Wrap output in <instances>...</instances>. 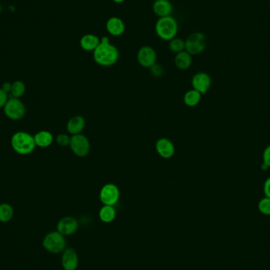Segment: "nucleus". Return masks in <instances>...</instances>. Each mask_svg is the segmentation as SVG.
<instances>
[{"mask_svg":"<svg viewBox=\"0 0 270 270\" xmlns=\"http://www.w3.org/2000/svg\"><path fill=\"white\" fill-rule=\"evenodd\" d=\"M92 52L94 61L102 67H111L119 60V50L115 45L111 43L108 37H103L100 39V45Z\"/></svg>","mask_w":270,"mask_h":270,"instance_id":"nucleus-1","label":"nucleus"},{"mask_svg":"<svg viewBox=\"0 0 270 270\" xmlns=\"http://www.w3.org/2000/svg\"><path fill=\"white\" fill-rule=\"evenodd\" d=\"M11 147L15 153L19 155H29L35 150L34 137L25 131H18L11 137Z\"/></svg>","mask_w":270,"mask_h":270,"instance_id":"nucleus-2","label":"nucleus"},{"mask_svg":"<svg viewBox=\"0 0 270 270\" xmlns=\"http://www.w3.org/2000/svg\"><path fill=\"white\" fill-rule=\"evenodd\" d=\"M179 25L172 16L159 18L155 24L156 34L160 39L170 41L178 34Z\"/></svg>","mask_w":270,"mask_h":270,"instance_id":"nucleus-3","label":"nucleus"},{"mask_svg":"<svg viewBox=\"0 0 270 270\" xmlns=\"http://www.w3.org/2000/svg\"><path fill=\"white\" fill-rule=\"evenodd\" d=\"M42 244L45 250L51 254H60L65 250L67 241L64 235L58 231H53L45 235Z\"/></svg>","mask_w":270,"mask_h":270,"instance_id":"nucleus-4","label":"nucleus"},{"mask_svg":"<svg viewBox=\"0 0 270 270\" xmlns=\"http://www.w3.org/2000/svg\"><path fill=\"white\" fill-rule=\"evenodd\" d=\"M207 39L205 34L201 32H195L187 37L185 41V51L191 55H199L205 51Z\"/></svg>","mask_w":270,"mask_h":270,"instance_id":"nucleus-5","label":"nucleus"},{"mask_svg":"<svg viewBox=\"0 0 270 270\" xmlns=\"http://www.w3.org/2000/svg\"><path fill=\"white\" fill-rule=\"evenodd\" d=\"M3 112L11 120H20L25 116L26 109L20 99L11 97L3 107Z\"/></svg>","mask_w":270,"mask_h":270,"instance_id":"nucleus-6","label":"nucleus"},{"mask_svg":"<svg viewBox=\"0 0 270 270\" xmlns=\"http://www.w3.org/2000/svg\"><path fill=\"white\" fill-rule=\"evenodd\" d=\"M70 150L79 158H84L90 154V142L86 135H72L70 142Z\"/></svg>","mask_w":270,"mask_h":270,"instance_id":"nucleus-7","label":"nucleus"},{"mask_svg":"<svg viewBox=\"0 0 270 270\" xmlns=\"http://www.w3.org/2000/svg\"><path fill=\"white\" fill-rule=\"evenodd\" d=\"M120 192L119 189L114 183H107L100 191V199L105 205H116L119 202Z\"/></svg>","mask_w":270,"mask_h":270,"instance_id":"nucleus-8","label":"nucleus"},{"mask_svg":"<svg viewBox=\"0 0 270 270\" xmlns=\"http://www.w3.org/2000/svg\"><path fill=\"white\" fill-rule=\"evenodd\" d=\"M158 55L154 47L150 46L141 47L137 54V60L138 64L145 68H150L157 63Z\"/></svg>","mask_w":270,"mask_h":270,"instance_id":"nucleus-9","label":"nucleus"},{"mask_svg":"<svg viewBox=\"0 0 270 270\" xmlns=\"http://www.w3.org/2000/svg\"><path fill=\"white\" fill-rule=\"evenodd\" d=\"M212 84L210 76L205 72H199L192 78L194 90L199 91L202 94H205Z\"/></svg>","mask_w":270,"mask_h":270,"instance_id":"nucleus-10","label":"nucleus"},{"mask_svg":"<svg viewBox=\"0 0 270 270\" xmlns=\"http://www.w3.org/2000/svg\"><path fill=\"white\" fill-rule=\"evenodd\" d=\"M79 259L77 252L71 248H66L62 255V266L64 270H77Z\"/></svg>","mask_w":270,"mask_h":270,"instance_id":"nucleus-11","label":"nucleus"},{"mask_svg":"<svg viewBox=\"0 0 270 270\" xmlns=\"http://www.w3.org/2000/svg\"><path fill=\"white\" fill-rule=\"evenodd\" d=\"M78 226V221L74 217H65L58 222L57 231L64 236H68L75 233Z\"/></svg>","mask_w":270,"mask_h":270,"instance_id":"nucleus-12","label":"nucleus"},{"mask_svg":"<svg viewBox=\"0 0 270 270\" xmlns=\"http://www.w3.org/2000/svg\"><path fill=\"white\" fill-rule=\"evenodd\" d=\"M156 150L158 154L164 158V159H169L172 158L175 154V145L171 140L166 137H162L158 140L156 143Z\"/></svg>","mask_w":270,"mask_h":270,"instance_id":"nucleus-13","label":"nucleus"},{"mask_svg":"<svg viewBox=\"0 0 270 270\" xmlns=\"http://www.w3.org/2000/svg\"><path fill=\"white\" fill-rule=\"evenodd\" d=\"M106 29L111 36L120 37L125 32V23L119 17H111L107 21Z\"/></svg>","mask_w":270,"mask_h":270,"instance_id":"nucleus-14","label":"nucleus"},{"mask_svg":"<svg viewBox=\"0 0 270 270\" xmlns=\"http://www.w3.org/2000/svg\"><path fill=\"white\" fill-rule=\"evenodd\" d=\"M152 8L158 18L172 16L173 12V5L170 0H155Z\"/></svg>","mask_w":270,"mask_h":270,"instance_id":"nucleus-15","label":"nucleus"},{"mask_svg":"<svg viewBox=\"0 0 270 270\" xmlns=\"http://www.w3.org/2000/svg\"><path fill=\"white\" fill-rule=\"evenodd\" d=\"M86 127V120L81 115H75L69 119L67 124L68 133L72 135H79L82 133Z\"/></svg>","mask_w":270,"mask_h":270,"instance_id":"nucleus-16","label":"nucleus"},{"mask_svg":"<svg viewBox=\"0 0 270 270\" xmlns=\"http://www.w3.org/2000/svg\"><path fill=\"white\" fill-rule=\"evenodd\" d=\"M100 43V37L92 33L86 34L80 39L81 47L86 51H94Z\"/></svg>","mask_w":270,"mask_h":270,"instance_id":"nucleus-17","label":"nucleus"},{"mask_svg":"<svg viewBox=\"0 0 270 270\" xmlns=\"http://www.w3.org/2000/svg\"><path fill=\"white\" fill-rule=\"evenodd\" d=\"M33 137H34V141H35L36 145L37 147H49L50 145L53 143V135L49 131H39Z\"/></svg>","mask_w":270,"mask_h":270,"instance_id":"nucleus-18","label":"nucleus"},{"mask_svg":"<svg viewBox=\"0 0 270 270\" xmlns=\"http://www.w3.org/2000/svg\"><path fill=\"white\" fill-rule=\"evenodd\" d=\"M192 55L186 51H182L180 53L176 54L175 57V64L176 68L180 70H187L192 64Z\"/></svg>","mask_w":270,"mask_h":270,"instance_id":"nucleus-19","label":"nucleus"},{"mask_svg":"<svg viewBox=\"0 0 270 270\" xmlns=\"http://www.w3.org/2000/svg\"><path fill=\"white\" fill-rule=\"evenodd\" d=\"M100 221L104 223L109 224L112 222L116 217V210L112 205H105L101 207L99 212Z\"/></svg>","mask_w":270,"mask_h":270,"instance_id":"nucleus-20","label":"nucleus"},{"mask_svg":"<svg viewBox=\"0 0 270 270\" xmlns=\"http://www.w3.org/2000/svg\"><path fill=\"white\" fill-rule=\"evenodd\" d=\"M202 93L197 91V90H189L186 92L183 97L184 104L186 106L195 107L199 105L202 100Z\"/></svg>","mask_w":270,"mask_h":270,"instance_id":"nucleus-21","label":"nucleus"},{"mask_svg":"<svg viewBox=\"0 0 270 270\" xmlns=\"http://www.w3.org/2000/svg\"><path fill=\"white\" fill-rule=\"evenodd\" d=\"M14 209L8 203L0 204V222L7 223L14 217Z\"/></svg>","mask_w":270,"mask_h":270,"instance_id":"nucleus-22","label":"nucleus"},{"mask_svg":"<svg viewBox=\"0 0 270 270\" xmlns=\"http://www.w3.org/2000/svg\"><path fill=\"white\" fill-rule=\"evenodd\" d=\"M25 90H26V87H25L24 82L22 81H15L12 83V87H11V91L10 93L12 97L20 99V97L25 94Z\"/></svg>","mask_w":270,"mask_h":270,"instance_id":"nucleus-23","label":"nucleus"},{"mask_svg":"<svg viewBox=\"0 0 270 270\" xmlns=\"http://www.w3.org/2000/svg\"><path fill=\"white\" fill-rule=\"evenodd\" d=\"M168 47L172 52L176 54L180 53L181 51H185V41L180 37H175L174 39L169 41Z\"/></svg>","mask_w":270,"mask_h":270,"instance_id":"nucleus-24","label":"nucleus"},{"mask_svg":"<svg viewBox=\"0 0 270 270\" xmlns=\"http://www.w3.org/2000/svg\"><path fill=\"white\" fill-rule=\"evenodd\" d=\"M258 209L262 214L265 215H270V198H264L258 203Z\"/></svg>","mask_w":270,"mask_h":270,"instance_id":"nucleus-25","label":"nucleus"},{"mask_svg":"<svg viewBox=\"0 0 270 270\" xmlns=\"http://www.w3.org/2000/svg\"><path fill=\"white\" fill-rule=\"evenodd\" d=\"M70 137H71L66 134H60L56 137V143L62 147L70 145Z\"/></svg>","mask_w":270,"mask_h":270,"instance_id":"nucleus-26","label":"nucleus"},{"mask_svg":"<svg viewBox=\"0 0 270 270\" xmlns=\"http://www.w3.org/2000/svg\"><path fill=\"white\" fill-rule=\"evenodd\" d=\"M150 69L152 75L157 77V78L160 77L164 74V68L161 65L157 64V63L154 66H152Z\"/></svg>","mask_w":270,"mask_h":270,"instance_id":"nucleus-27","label":"nucleus"},{"mask_svg":"<svg viewBox=\"0 0 270 270\" xmlns=\"http://www.w3.org/2000/svg\"><path fill=\"white\" fill-rule=\"evenodd\" d=\"M262 158H263V164L267 168H270V145L265 149Z\"/></svg>","mask_w":270,"mask_h":270,"instance_id":"nucleus-28","label":"nucleus"},{"mask_svg":"<svg viewBox=\"0 0 270 270\" xmlns=\"http://www.w3.org/2000/svg\"><path fill=\"white\" fill-rule=\"evenodd\" d=\"M8 99V93L0 88V109H3Z\"/></svg>","mask_w":270,"mask_h":270,"instance_id":"nucleus-29","label":"nucleus"},{"mask_svg":"<svg viewBox=\"0 0 270 270\" xmlns=\"http://www.w3.org/2000/svg\"><path fill=\"white\" fill-rule=\"evenodd\" d=\"M264 194L266 197L270 199V177L266 180L264 183Z\"/></svg>","mask_w":270,"mask_h":270,"instance_id":"nucleus-30","label":"nucleus"},{"mask_svg":"<svg viewBox=\"0 0 270 270\" xmlns=\"http://www.w3.org/2000/svg\"><path fill=\"white\" fill-rule=\"evenodd\" d=\"M11 87H12V83L10 82H4L2 86V90L5 92H7V93H10V91H11Z\"/></svg>","mask_w":270,"mask_h":270,"instance_id":"nucleus-31","label":"nucleus"},{"mask_svg":"<svg viewBox=\"0 0 270 270\" xmlns=\"http://www.w3.org/2000/svg\"><path fill=\"white\" fill-rule=\"evenodd\" d=\"M112 1L117 3V4H120V3L125 2L126 0H112Z\"/></svg>","mask_w":270,"mask_h":270,"instance_id":"nucleus-32","label":"nucleus"},{"mask_svg":"<svg viewBox=\"0 0 270 270\" xmlns=\"http://www.w3.org/2000/svg\"><path fill=\"white\" fill-rule=\"evenodd\" d=\"M132 1H139V0H132Z\"/></svg>","mask_w":270,"mask_h":270,"instance_id":"nucleus-33","label":"nucleus"},{"mask_svg":"<svg viewBox=\"0 0 270 270\" xmlns=\"http://www.w3.org/2000/svg\"></svg>","mask_w":270,"mask_h":270,"instance_id":"nucleus-34","label":"nucleus"}]
</instances>
